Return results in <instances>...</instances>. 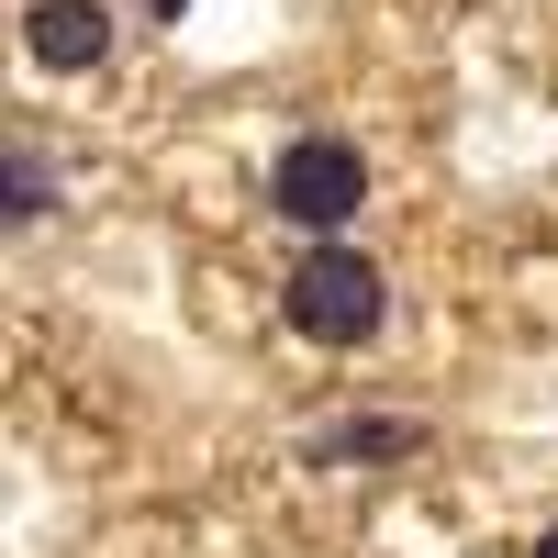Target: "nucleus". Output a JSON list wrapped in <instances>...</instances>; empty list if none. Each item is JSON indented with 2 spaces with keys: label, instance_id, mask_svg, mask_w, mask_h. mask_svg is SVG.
Segmentation results:
<instances>
[{
  "label": "nucleus",
  "instance_id": "5",
  "mask_svg": "<svg viewBox=\"0 0 558 558\" xmlns=\"http://www.w3.org/2000/svg\"><path fill=\"white\" fill-rule=\"evenodd\" d=\"M0 213H12V223H45V213H57V179H45L34 146H12V168H0Z\"/></svg>",
  "mask_w": 558,
  "mask_h": 558
},
{
  "label": "nucleus",
  "instance_id": "7",
  "mask_svg": "<svg viewBox=\"0 0 558 558\" xmlns=\"http://www.w3.org/2000/svg\"><path fill=\"white\" fill-rule=\"evenodd\" d=\"M536 558H558V525H547V536H536Z\"/></svg>",
  "mask_w": 558,
  "mask_h": 558
},
{
  "label": "nucleus",
  "instance_id": "1",
  "mask_svg": "<svg viewBox=\"0 0 558 558\" xmlns=\"http://www.w3.org/2000/svg\"><path fill=\"white\" fill-rule=\"evenodd\" d=\"M279 313H291V336H313V347H368L380 313H391V279L357 246H313L291 268V291H279Z\"/></svg>",
  "mask_w": 558,
  "mask_h": 558
},
{
  "label": "nucleus",
  "instance_id": "3",
  "mask_svg": "<svg viewBox=\"0 0 558 558\" xmlns=\"http://www.w3.org/2000/svg\"><path fill=\"white\" fill-rule=\"evenodd\" d=\"M23 45H34V68H57V78L101 68V57H112V0H34Z\"/></svg>",
  "mask_w": 558,
  "mask_h": 558
},
{
  "label": "nucleus",
  "instance_id": "2",
  "mask_svg": "<svg viewBox=\"0 0 558 558\" xmlns=\"http://www.w3.org/2000/svg\"><path fill=\"white\" fill-rule=\"evenodd\" d=\"M357 202H368V157L347 146V134H302V146H279V168H268V213H279V223L336 235Z\"/></svg>",
  "mask_w": 558,
  "mask_h": 558
},
{
  "label": "nucleus",
  "instance_id": "6",
  "mask_svg": "<svg viewBox=\"0 0 558 558\" xmlns=\"http://www.w3.org/2000/svg\"><path fill=\"white\" fill-rule=\"evenodd\" d=\"M146 12H168V23H179V12H191V0H146Z\"/></svg>",
  "mask_w": 558,
  "mask_h": 558
},
{
  "label": "nucleus",
  "instance_id": "4",
  "mask_svg": "<svg viewBox=\"0 0 558 558\" xmlns=\"http://www.w3.org/2000/svg\"><path fill=\"white\" fill-rule=\"evenodd\" d=\"M313 458H336V470H391V458H425V425H413V413H368V425H336Z\"/></svg>",
  "mask_w": 558,
  "mask_h": 558
}]
</instances>
